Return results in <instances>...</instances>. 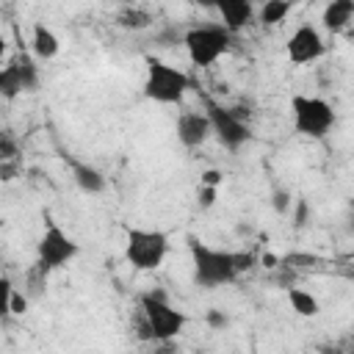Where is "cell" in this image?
Returning <instances> with one entry per match:
<instances>
[{"instance_id":"cell-26","label":"cell","mask_w":354,"mask_h":354,"mask_svg":"<svg viewBox=\"0 0 354 354\" xmlns=\"http://www.w3.org/2000/svg\"><path fill=\"white\" fill-rule=\"evenodd\" d=\"M221 180H224V174H221L218 169H207V171H202L199 185H213V188H218V185H221Z\"/></svg>"},{"instance_id":"cell-13","label":"cell","mask_w":354,"mask_h":354,"mask_svg":"<svg viewBox=\"0 0 354 354\" xmlns=\"http://www.w3.org/2000/svg\"><path fill=\"white\" fill-rule=\"evenodd\" d=\"M351 19H354V0H329L324 14H321L324 28L332 30V33L346 30Z\"/></svg>"},{"instance_id":"cell-8","label":"cell","mask_w":354,"mask_h":354,"mask_svg":"<svg viewBox=\"0 0 354 354\" xmlns=\"http://www.w3.org/2000/svg\"><path fill=\"white\" fill-rule=\"evenodd\" d=\"M205 113H207V122H210V133L221 141V147L227 149H241L249 138H252V130L246 122H241V116L232 111V108H224L218 102H213L210 97H205Z\"/></svg>"},{"instance_id":"cell-31","label":"cell","mask_w":354,"mask_h":354,"mask_svg":"<svg viewBox=\"0 0 354 354\" xmlns=\"http://www.w3.org/2000/svg\"><path fill=\"white\" fill-rule=\"evenodd\" d=\"M3 55H6V39L0 36V58H3Z\"/></svg>"},{"instance_id":"cell-22","label":"cell","mask_w":354,"mask_h":354,"mask_svg":"<svg viewBox=\"0 0 354 354\" xmlns=\"http://www.w3.org/2000/svg\"><path fill=\"white\" fill-rule=\"evenodd\" d=\"M216 194H218V188H213V185H199V191H196L199 207H202V210L213 207V205H216Z\"/></svg>"},{"instance_id":"cell-9","label":"cell","mask_w":354,"mask_h":354,"mask_svg":"<svg viewBox=\"0 0 354 354\" xmlns=\"http://www.w3.org/2000/svg\"><path fill=\"white\" fill-rule=\"evenodd\" d=\"M36 88H39V69L30 55L19 53L6 66H0V97L3 100H17L22 91H36Z\"/></svg>"},{"instance_id":"cell-29","label":"cell","mask_w":354,"mask_h":354,"mask_svg":"<svg viewBox=\"0 0 354 354\" xmlns=\"http://www.w3.org/2000/svg\"><path fill=\"white\" fill-rule=\"evenodd\" d=\"M260 263H263L266 268H277V263H279V260H277L274 254H263V257H260Z\"/></svg>"},{"instance_id":"cell-11","label":"cell","mask_w":354,"mask_h":354,"mask_svg":"<svg viewBox=\"0 0 354 354\" xmlns=\"http://www.w3.org/2000/svg\"><path fill=\"white\" fill-rule=\"evenodd\" d=\"M210 122H207V113H196V111H183L177 116V138L183 147L194 149V147H202L207 138H210Z\"/></svg>"},{"instance_id":"cell-20","label":"cell","mask_w":354,"mask_h":354,"mask_svg":"<svg viewBox=\"0 0 354 354\" xmlns=\"http://www.w3.org/2000/svg\"><path fill=\"white\" fill-rule=\"evenodd\" d=\"M19 155V144L11 130H0V160H11Z\"/></svg>"},{"instance_id":"cell-28","label":"cell","mask_w":354,"mask_h":354,"mask_svg":"<svg viewBox=\"0 0 354 354\" xmlns=\"http://www.w3.org/2000/svg\"><path fill=\"white\" fill-rule=\"evenodd\" d=\"M304 224H307V202L299 199V205H296V227H304Z\"/></svg>"},{"instance_id":"cell-23","label":"cell","mask_w":354,"mask_h":354,"mask_svg":"<svg viewBox=\"0 0 354 354\" xmlns=\"http://www.w3.org/2000/svg\"><path fill=\"white\" fill-rule=\"evenodd\" d=\"M271 205H274V210H277L279 216H285V213L290 210V191L277 188V191H274V196H271Z\"/></svg>"},{"instance_id":"cell-19","label":"cell","mask_w":354,"mask_h":354,"mask_svg":"<svg viewBox=\"0 0 354 354\" xmlns=\"http://www.w3.org/2000/svg\"><path fill=\"white\" fill-rule=\"evenodd\" d=\"M44 290H47V271H41V268L36 266V268L28 274V290H25V293H28V299H36V296H41Z\"/></svg>"},{"instance_id":"cell-18","label":"cell","mask_w":354,"mask_h":354,"mask_svg":"<svg viewBox=\"0 0 354 354\" xmlns=\"http://www.w3.org/2000/svg\"><path fill=\"white\" fill-rule=\"evenodd\" d=\"M290 11V0H266L260 8V22L263 25H279Z\"/></svg>"},{"instance_id":"cell-12","label":"cell","mask_w":354,"mask_h":354,"mask_svg":"<svg viewBox=\"0 0 354 354\" xmlns=\"http://www.w3.org/2000/svg\"><path fill=\"white\" fill-rule=\"evenodd\" d=\"M216 8L221 11V19H224V28L230 33L246 28L252 22V0H216Z\"/></svg>"},{"instance_id":"cell-2","label":"cell","mask_w":354,"mask_h":354,"mask_svg":"<svg viewBox=\"0 0 354 354\" xmlns=\"http://www.w3.org/2000/svg\"><path fill=\"white\" fill-rule=\"evenodd\" d=\"M144 61H147L144 97L152 100V102H160V105L183 102L185 91L191 88V77L183 69H177V66H171V64H166V61H160L155 55H147Z\"/></svg>"},{"instance_id":"cell-14","label":"cell","mask_w":354,"mask_h":354,"mask_svg":"<svg viewBox=\"0 0 354 354\" xmlns=\"http://www.w3.org/2000/svg\"><path fill=\"white\" fill-rule=\"evenodd\" d=\"M72 177L77 183L80 191L86 194H102L105 191V177L100 169L88 166V163H80V160H72Z\"/></svg>"},{"instance_id":"cell-16","label":"cell","mask_w":354,"mask_h":354,"mask_svg":"<svg viewBox=\"0 0 354 354\" xmlns=\"http://www.w3.org/2000/svg\"><path fill=\"white\" fill-rule=\"evenodd\" d=\"M288 301H290V307L299 313V315H304V318H313V315H318L321 313V307H318V299L313 296V293H307V290H301V288H288Z\"/></svg>"},{"instance_id":"cell-25","label":"cell","mask_w":354,"mask_h":354,"mask_svg":"<svg viewBox=\"0 0 354 354\" xmlns=\"http://www.w3.org/2000/svg\"><path fill=\"white\" fill-rule=\"evenodd\" d=\"M17 174H19V160H17V158L0 160V180H3V183H11Z\"/></svg>"},{"instance_id":"cell-7","label":"cell","mask_w":354,"mask_h":354,"mask_svg":"<svg viewBox=\"0 0 354 354\" xmlns=\"http://www.w3.org/2000/svg\"><path fill=\"white\" fill-rule=\"evenodd\" d=\"M72 257H77V243L47 216V227L36 243V266L50 274V271L66 266Z\"/></svg>"},{"instance_id":"cell-27","label":"cell","mask_w":354,"mask_h":354,"mask_svg":"<svg viewBox=\"0 0 354 354\" xmlns=\"http://www.w3.org/2000/svg\"><path fill=\"white\" fill-rule=\"evenodd\" d=\"M207 324H210L213 329H224V326L230 324V318H227L221 310H207Z\"/></svg>"},{"instance_id":"cell-3","label":"cell","mask_w":354,"mask_h":354,"mask_svg":"<svg viewBox=\"0 0 354 354\" xmlns=\"http://www.w3.org/2000/svg\"><path fill=\"white\" fill-rule=\"evenodd\" d=\"M230 41H232V33L224 28V25H202V28H191L185 36H183V44L188 50V58L194 66L205 69V66H213L227 50H230Z\"/></svg>"},{"instance_id":"cell-15","label":"cell","mask_w":354,"mask_h":354,"mask_svg":"<svg viewBox=\"0 0 354 354\" xmlns=\"http://www.w3.org/2000/svg\"><path fill=\"white\" fill-rule=\"evenodd\" d=\"M30 47H33L36 58L50 61V58H55V55H58L61 41H58V36H55L50 28H44V25H33V39H30Z\"/></svg>"},{"instance_id":"cell-1","label":"cell","mask_w":354,"mask_h":354,"mask_svg":"<svg viewBox=\"0 0 354 354\" xmlns=\"http://www.w3.org/2000/svg\"><path fill=\"white\" fill-rule=\"evenodd\" d=\"M188 249H191V263H194V282L199 288H218L238 277V263L232 252L205 246L194 238L188 241Z\"/></svg>"},{"instance_id":"cell-30","label":"cell","mask_w":354,"mask_h":354,"mask_svg":"<svg viewBox=\"0 0 354 354\" xmlns=\"http://www.w3.org/2000/svg\"><path fill=\"white\" fill-rule=\"evenodd\" d=\"M196 6H202V8H216V0H194Z\"/></svg>"},{"instance_id":"cell-6","label":"cell","mask_w":354,"mask_h":354,"mask_svg":"<svg viewBox=\"0 0 354 354\" xmlns=\"http://www.w3.org/2000/svg\"><path fill=\"white\" fill-rule=\"evenodd\" d=\"M290 111H293V127H296V133L299 136H307V138H324L332 130V124H335V111L321 97L296 94L290 100Z\"/></svg>"},{"instance_id":"cell-21","label":"cell","mask_w":354,"mask_h":354,"mask_svg":"<svg viewBox=\"0 0 354 354\" xmlns=\"http://www.w3.org/2000/svg\"><path fill=\"white\" fill-rule=\"evenodd\" d=\"M11 290H14V285H11V279L8 277H0V318H6L11 310H8V301H11Z\"/></svg>"},{"instance_id":"cell-5","label":"cell","mask_w":354,"mask_h":354,"mask_svg":"<svg viewBox=\"0 0 354 354\" xmlns=\"http://www.w3.org/2000/svg\"><path fill=\"white\" fill-rule=\"evenodd\" d=\"M141 310H144V329L155 340H171L185 326V315L180 310H174L166 301V296L158 290H149L141 296Z\"/></svg>"},{"instance_id":"cell-10","label":"cell","mask_w":354,"mask_h":354,"mask_svg":"<svg viewBox=\"0 0 354 354\" xmlns=\"http://www.w3.org/2000/svg\"><path fill=\"white\" fill-rule=\"evenodd\" d=\"M324 55V39L313 25H301L288 39V58L290 64H313Z\"/></svg>"},{"instance_id":"cell-24","label":"cell","mask_w":354,"mask_h":354,"mask_svg":"<svg viewBox=\"0 0 354 354\" xmlns=\"http://www.w3.org/2000/svg\"><path fill=\"white\" fill-rule=\"evenodd\" d=\"M28 293H17V290H11V301H8V310L14 313V315H25L28 313Z\"/></svg>"},{"instance_id":"cell-17","label":"cell","mask_w":354,"mask_h":354,"mask_svg":"<svg viewBox=\"0 0 354 354\" xmlns=\"http://www.w3.org/2000/svg\"><path fill=\"white\" fill-rule=\"evenodd\" d=\"M116 25L124 30H144L152 25V14L144 8H124L116 14Z\"/></svg>"},{"instance_id":"cell-4","label":"cell","mask_w":354,"mask_h":354,"mask_svg":"<svg viewBox=\"0 0 354 354\" xmlns=\"http://www.w3.org/2000/svg\"><path fill=\"white\" fill-rule=\"evenodd\" d=\"M169 252V238L166 232L158 230H127V243H124V257L133 268L138 271H155Z\"/></svg>"}]
</instances>
